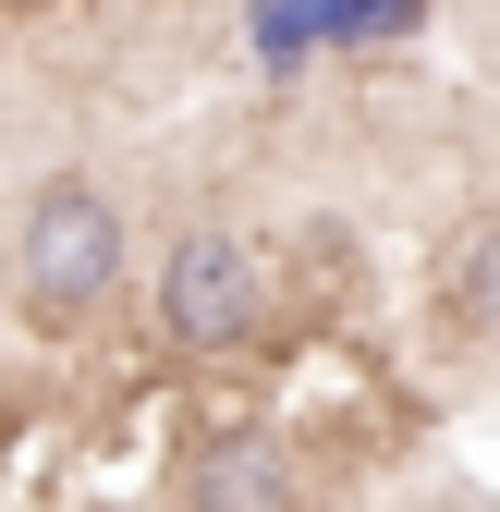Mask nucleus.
<instances>
[{
    "label": "nucleus",
    "instance_id": "nucleus-1",
    "mask_svg": "<svg viewBox=\"0 0 500 512\" xmlns=\"http://www.w3.org/2000/svg\"><path fill=\"white\" fill-rule=\"evenodd\" d=\"M25 305L37 317H98L110 281H122V208L98 196V183H49V196L25 208Z\"/></svg>",
    "mask_w": 500,
    "mask_h": 512
},
{
    "label": "nucleus",
    "instance_id": "nucleus-3",
    "mask_svg": "<svg viewBox=\"0 0 500 512\" xmlns=\"http://www.w3.org/2000/svg\"><path fill=\"white\" fill-rule=\"evenodd\" d=\"M196 512H293L281 439H220V452L196 464Z\"/></svg>",
    "mask_w": 500,
    "mask_h": 512
},
{
    "label": "nucleus",
    "instance_id": "nucleus-2",
    "mask_svg": "<svg viewBox=\"0 0 500 512\" xmlns=\"http://www.w3.org/2000/svg\"><path fill=\"white\" fill-rule=\"evenodd\" d=\"M257 305H269V281H257V256H244L232 232H183L159 256V330L183 354H232L244 330H257Z\"/></svg>",
    "mask_w": 500,
    "mask_h": 512
},
{
    "label": "nucleus",
    "instance_id": "nucleus-4",
    "mask_svg": "<svg viewBox=\"0 0 500 512\" xmlns=\"http://www.w3.org/2000/svg\"><path fill=\"white\" fill-rule=\"evenodd\" d=\"M464 305H476V317H500V220L464 244Z\"/></svg>",
    "mask_w": 500,
    "mask_h": 512
}]
</instances>
